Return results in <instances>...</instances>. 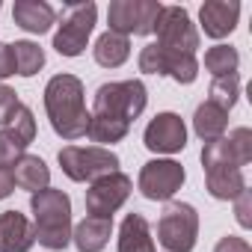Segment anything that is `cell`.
Masks as SVG:
<instances>
[{"mask_svg": "<svg viewBox=\"0 0 252 252\" xmlns=\"http://www.w3.org/2000/svg\"><path fill=\"white\" fill-rule=\"evenodd\" d=\"M149 104V89L143 80H116V83H101L92 101L89 113V131L86 137L92 143L113 146L128 137L131 125L140 119V113Z\"/></svg>", "mask_w": 252, "mask_h": 252, "instance_id": "6da1fadb", "label": "cell"}, {"mask_svg": "<svg viewBox=\"0 0 252 252\" xmlns=\"http://www.w3.org/2000/svg\"><path fill=\"white\" fill-rule=\"evenodd\" d=\"M45 110L51 128L63 140H80L89 131V110L83 80L74 74H54L45 86Z\"/></svg>", "mask_w": 252, "mask_h": 252, "instance_id": "7a4b0ae2", "label": "cell"}, {"mask_svg": "<svg viewBox=\"0 0 252 252\" xmlns=\"http://www.w3.org/2000/svg\"><path fill=\"white\" fill-rule=\"evenodd\" d=\"M33 237L48 249H65L71 243V199L57 187H45L30 196Z\"/></svg>", "mask_w": 252, "mask_h": 252, "instance_id": "3957f363", "label": "cell"}, {"mask_svg": "<svg viewBox=\"0 0 252 252\" xmlns=\"http://www.w3.org/2000/svg\"><path fill=\"white\" fill-rule=\"evenodd\" d=\"M60 166L63 172L83 184V181H98L101 175H110V172H119V155L110 152V149H101V146H65L60 149Z\"/></svg>", "mask_w": 252, "mask_h": 252, "instance_id": "277c9868", "label": "cell"}, {"mask_svg": "<svg viewBox=\"0 0 252 252\" xmlns=\"http://www.w3.org/2000/svg\"><path fill=\"white\" fill-rule=\"evenodd\" d=\"M158 240L169 252H193L199 240V214L190 202H169L158 220Z\"/></svg>", "mask_w": 252, "mask_h": 252, "instance_id": "5b68a950", "label": "cell"}, {"mask_svg": "<svg viewBox=\"0 0 252 252\" xmlns=\"http://www.w3.org/2000/svg\"><path fill=\"white\" fill-rule=\"evenodd\" d=\"M95 21H98L95 3H68L60 21V30L54 33V51L60 57H80L95 30Z\"/></svg>", "mask_w": 252, "mask_h": 252, "instance_id": "8992f818", "label": "cell"}, {"mask_svg": "<svg viewBox=\"0 0 252 252\" xmlns=\"http://www.w3.org/2000/svg\"><path fill=\"white\" fill-rule=\"evenodd\" d=\"M160 15L158 0H113L107 9L110 33L116 36H152L155 21Z\"/></svg>", "mask_w": 252, "mask_h": 252, "instance_id": "52a82bcc", "label": "cell"}, {"mask_svg": "<svg viewBox=\"0 0 252 252\" xmlns=\"http://www.w3.org/2000/svg\"><path fill=\"white\" fill-rule=\"evenodd\" d=\"M140 71L158 74V77H172L175 83L187 86L199 77V60H196V54H181V51H169L160 45H146L140 51Z\"/></svg>", "mask_w": 252, "mask_h": 252, "instance_id": "ba28073f", "label": "cell"}, {"mask_svg": "<svg viewBox=\"0 0 252 252\" xmlns=\"http://www.w3.org/2000/svg\"><path fill=\"white\" fill-rule=\"evenodd\" d=\"M155 33H158L155 45H160V48L181 51V54H196V48H199V30L190 21L187 9H181V6H160Z\"/></svg>", "mask_w": 252, "mask_h": 252, "instance_id": "9c48e42d", "label": "cell"}, {"mask_svg": "<svg viewBox=\"0 0 252 252\" xmlns=\"http://www.w3.org/2000/svg\"><path fill=\"white\" fill-rule=\"evenodd\" d=\"M134 190V181L125 175V172H110L101 175L98 181L89 184L86 190V211L89 217H101V220H113V214L128 202Z\"/></svg>", "mask_w": 252, "mask_h": 252, "instance_id": "30bf717a", "label": "cell"}, {"mask_svg": "<svg viewBox=\"0 0 252 252\" xmlns=\"http://www.w3.org/2000/svg\"><path fill=\"white\" fill-rule=\"evenodd\" d=\"M184 178H187V172H184V166L178 163V160H149V163H143V169H140V193L146 196V199H152V202H169L178 190H181V184H184Z\"/></svg>", "mask_w": 252, "mask_h": 252, "instance_id": "8fae6325", "label": "cell"}, {"mask_svg": "<svg viewBox=\"0 0 252 252\" xmlns=\"http://www.w3.org/2000/svg\"><path fill=\"white\" fill-rule=\"evenodd\" d=\"M143 143L149 152L155 155H175L184 152L187 146V125L178 113H158L149 125H146V134Z\"/></svg>", "mask_w": 252, "mask_h": 252, "instance_id": "7c38bea8", "label": "cell"}, {"mask_svg": "<svg viewBox=\"0 0 252 252\" xmlns=\"http://www.w3.org/2000/svg\"><path fill=\"white\" fill-rule=\"evenodd\" d=\"M240 18V3L237 0H205L199 9V21L205 36L211 39H225Z\"/></svg>", "mask_w": 252, "mask_h": 252, "instance_id": "4fadbf2b", "label": "cell"}, {"mask_svg": "<svg viewBox=\"0 0 252 252\" xmlns=\"http://www.w3.org/2000/svg\"><path fill=\"white\" fill-rule=\"evenodd\" d=\"M33 243V222L21 211L0 214V252H30Z\"/></svg>", "mask_w": 252, "mask_h": 252, "instance_id": "5bb4252c", "label": "cell"}, {"mask_svg": "<svg viewBox=\"0 0 252 252\" xmlns=\"http://www.w3.org/2000/svg\"><path fill=\"white\" fill-rule=\"evenodd\" d=\"M12 21L27 30V33H48L57 21V12L51 3H45V0H15V6H12Z\"/></svg>", "mask_w": 252, "mask_h": 252, "instance_id": "9a60e30c", "label": "cell"}, {"mask_svg": "<svg viewBox=\"0 0 252 252\" xmlns=\"http://www.w3.org/2000/svg\"><path fill=\"white\" fill-rule=\"evenodd\" d=\"M205 184H208V193L214 199H237L243 190H246V178H243V169L237 166H228V163H220V166H208L205 169Z\"/></svg>", "mask_w": 252, "mask_h": 252, "instance_id": "2e32d148", "label": "cell"}, {"mask_svg": "<svg viewBox=\"0 0 252 252\" xmlns=\"http://www.w3.org/2000/svg\"><path fill=\"white\" fill-rule=\"evenodd\" d=\"M110 234H113V220L86 217L71 228V243L77 246V252H101L110 243Z\"/></svg>", "mask_w": 252, "mask_h": 252, "instance_id": "e0dca14e", "label": "cell"}, {"mask_svg": "<svg viewBox=\"0 0 252 252\" xmlns=\"http://www.w3.org/2000/svg\"><path fill=\"white\" fill-rule=\"evenodd\" d=\"M119 252H155L152 225L143 214H128L119 225Z\"/></svg>", "mask_w": 252, "mask_h": 252, "instance_id": "ac0fdd59", "label": "cell"}, {"mask_svg": "<svg viewBox=\"0 0 252 252\" xmlns=\"http://www.w3.org/2000/svg\"><path fill=\"white\" fill-rule=\"evenodd\" d=\"M12 175H15V187L30 190V196L45 190V187H51V169H48V163L39 155H24L12 166Z\"/></svg>", "mask_w": 252, "mask_h": 252, "instance_id": "d6986e66", "label": "cell"}, {"mask_svg": "<svg viewBox=\"0 0 252 252\" xmlns=\"http://www.w3.org/2000/svg\"><path fill=\"white\" fill-rule=\"evenodd\" d=\"M225 128H228V113L225 110H220L211 101H205V104L196 107V113H193V131H196L199 140L214 143V140H220L225 134Z\"/></svg>", "mask_w": 252, "mask_h": 252, "instance_id": "ffe728a7", "label": "cell"}, {"mask_svg": "<svg viewBox=\"0 0 252 252\" xmlns=\"http://www.w3.org/2000/svg\"><path fill=\"white\" fill-rule=\"evenodd\" d=\"M92 54H95V63H98V65H104V68H119L125 60L131 57V42L125 39V36H116V33L107 30V33L98 36Z\"/></svg>", "mask_w": 252, "mask_h": 252, "instance_id": "44dd1931", "label": "cell"}, {"mask_svg": "<svg viewBox=\"0 0 252 252\" xmlns=\"http://www.w3.org/2000/svg\"><path fill=\"white\" fill-rule=\"evenodd\" d=\"M237 65H240V54H237V48H231V45H214V48L205 51V68H208L214 77L237 74Z\"/></svg>", "mask_w": 252, "mask_h": 252, "instance_id": "7402d4cb", "label": "cell"}, {"mask_svg": "<svg viewBox=\"0 0 252 252\" xmlns=\"http://www.w3.org/2000/svg\"><path fill=\"white\" fill-rule=\"evenodd\" d=\"M12 57H15V74H21V77H33L45 65V51L36 42H15Z\"/></svg>", "mask_w": 252, "mask_h": 252, "instance_id": "603a6c76", "label": "cell"}, {"mask_svg": "<svg viewBox=\"0 0 252 252\" xmlns=\"http://www.w3.org/2000/svg\"><path fill=\"white\" fill-rule=\"evenodd\" d=\"M240 98V74H228V77H214L211 89H208V101L217 104L220 110H231Z\"/></svg>", "mask_w": 252, "mask_h": 252, "instance_id": "cb8c5ba5", "label": "cell"}, {"mask_svg": "<svg viewBox=\"0 0 252 252\" xmlns=\"http://www.w3.org/2000/svg\"><path fill=\"white\" fill-rule=\"evenodd\" d=\"M3 128L9 131V134H15L21 143H33L36 140V119H33V110L27 107V104H18L15 107V113L9 116V122L3 125Z\"/></svg>", "mask_w": 252, "mask_h": 252, "instance_id": "d4e9b609", "label": "cell"}, {"mask_svg": "<svg viewBox=\"0 0 252 252\" xmlns=\"http://www.w3.org/2000/svg\"><path fill=\"white\" fill-rule=\"evenodd\" d=\"M24 155H27V143H21V140H18L15 134H9L6 128L0 131V166L12 169Z\"/></svg>", "mask_w": 252, "mask_h": 252, "instance_id": "484cf974", "label": "cell"}, {"mask_svg": "<svg viewBox=\"0 0 252 252\" xmlns=\"http://www.w3.org/2000/svg\"><path fill=\"white\" fill-rule=\"evenodd\" d=\"M18 104H21V101H18V92L0 83V125H6V122H9V116L15 113Z\"/></svg>", "mask_w": 252, "mask_h": 252, "instance_id": "4316f807", "label": "cell"}, {"mask_svg": "<svg viewBox=\"0 0 252 252\" xmlns=\"http://www.w3.org/2000/svg\"><path fill=\"white\" fill-rule=\"evenodd\" d=\"M252 193L249 190H243L237 199H234V214H237V222L243 225V228H252Z\"/></svg>", "mask_w": 252, "mask_h": 252, "instance_id": "83f0119b", "label": "cell"}, {"mask_svg": "<svg viewBox=\"0 0 252 252\" xmlns=\"http://www.w3.org/2000/svg\"><path fill=\"white\" fill-rule=\"evenodd\" d=\"M214 252H252V246L246 243V237L225 234V237H220V243L214 246Z\"/></svg>", "mask_w": 252, "mask_h": 252, "instance_id": "f1b7e54d", "label": "cell"}, {"mask_svg": "<svg viewBox=\"0 0 252 252\" xmlns=\"http://www.w3.org/2000/svg\"><path fill=\"white\" fill-rule=\"evenodd\" d=\"M15 74V57H12V45L0 42V80H6Z\"/></svg>", "mask_w": 252, "mask_h": 252, "instance_id": "f546056e", "label": "cell"}, {"mask_svg": "<svg viewBox=\"0 0 252 252\" xmlns=\"http://www.w3.org/2000/svg\"><path fill=\"white\" fill-rule=\"evenodd\" d=\"M12 193H15V175H12V169L0 166V199H9Z\"/></svg>", "mask_w": 252, "mask_h": 252, "instance_id": "4dcf8cb0", "label": "cell"}]
</instances>
